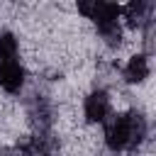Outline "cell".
I'll return each mask as SVG.
<instances>
[{
  "instance_id": "6da1fadb",
  "label": "cell",
  "mask_w": 156,
  "mask_h": 156,
  "mask_svg": "<svg viewBox=\"0 0 156 156\" xmlns=\"http://www.w3.org/2000/svg\"><path fill=\"white\" fill-rule=\"evenodd\" d=\"M146 136V119L139 112L107 115L105 117V141L112 151L134 149Z\"/></svg>"
},
{
  "instance_id": "7a4b0ae2",
  "label": "cell",
  "mask_w": 156,
  "mask_h": 156,
  "mask_svg": "<svg viewBox=\"0 0 156 156\" xmlns=\"http://www.w3.org/2000/svg\"><path fill=\"white\" fill-rule=\"evenodd\" d=\"M78 10H80L85 17H90L95 24L117 20L119 12H122L119 5H115V2H100V0H93V2H78Z\"/></svg>"
},
{
  "instance_id": "3957f363",
  "label": "cell",
  "mask_w": 156,
  "mask_h": 156,
  "mask_svg": "<svg viewBox=\"0 0 156 156\" xmlns=\"http://www.w3.org/2000/svg\"><path fill=\"white\" fill-rule=\"evenodd\" d=\"M24 83V68L20 66L17 58L12 61H0V88L7 93H17Z\"/></svg>"
},
{
  "instance_id": "277c9868",
  "label": "cell",
  "mask_w": 156,
  "mask_h": 156,
  "mask_svg": "<svg viewBox=\"0 0 156 156\" xmlns=\"http://www.w3.org/2000/svg\"><path fill=\"white\" fill-rule=\"evenodd\" d=\"M110 115V98L105 90H95L85 98V119L88 122H105Z\"/></svg>"
},
{
  "instance_id": "5b68a950",
  "label": "cell",
  "mask_w": 156,
  "mask_h": 156,
  "mask_svg": "<svg viewBox=\"0 0 156 156\" xmlns=\"http://www.w3.org/2000/svg\"><path fill=\"white\" fill-rule=\"evenodd\" d=\"M122 12H124L129 27H146V24L151 22L154 2H149V0H134V2H129L127 7H122Z\"/></svg>"
},
{
  "instance_id": "8992f818",
  "label": "cell",
  "mask_w": 156,
  "mask_h": 156,
  "mask_svg": "<svg viewBox=\"0 0 156 156\" xmlns=\"http://www.w3.org/2000/svg\"><path fill=\"white\" fill-rule=\"evenodd\" d=\"M149 76V58L146 54H136L129 58V63L124 66V78L127 83H141Z\"/></svg>"
},
{
  "instance_id": "52a82bcc",
  "label": "cell",
  "mask_w": 156,
  "mask_h": 156,
  "mask_svg": "<svg viewBox=\"0 0 156 156\" xmlns=\"http://www.w3.org/2000/svg\"><path fill=\"white\" fill-rule=\"evenodd\" d=\"M95 27H98L100 37H102L110 46H117V44H119V39H122V29H119V22H117V20L100 22V24H95Z\"/></svg>"
},
{
  "instance_id": "ba28073f",
  "label": "cell",
  "mask_w": 156,
  "mask_h": 156,
  "mask_svg": "<svg viewBox=\"0 0 156 156\" xmlns=\"http://www.w3.org/2000/svg\"><path fill=\"white\" fill-rule=\"evenodd\" d=\"M17 58V39L12 34H0V61H12Z\"/></svg>"
},
{
  "instance_id": "9c48e42d",
  "label": "cell",
  "mask_w": 156,
  "mask_h": 156,
  "mask_svg": "<svg viewBox=\"0 0 156 156\" xmlns=\"http://www.w3.org/2000/svg\"><path fill=\"white\" fill-rule=\"evenodd\" d=\"M0 156H20V154L12 151V149H0Z\"/></svg>"
}]
</instances>
